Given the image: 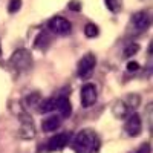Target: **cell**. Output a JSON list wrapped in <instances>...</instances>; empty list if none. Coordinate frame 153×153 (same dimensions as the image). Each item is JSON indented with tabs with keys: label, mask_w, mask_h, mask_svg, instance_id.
Returning a JSON list of instances; mask_svg holds the SVG:
<instances>
[{
	"label": "cell",
	"mask_w": 153,
	"mask_h": 153,
	"mask_svg": "<svg viewBox=\"0 0 153 153\" xmlns=\"http://www.w3.org/2000/svg\"><path fill=\"white\" fill-rule=\"evenodd\" d=\"M121 101L127 106L129 110H135L136 107H139V104H141V97H139L138 94H129V95H126L124 100H121Z\"/></svg>",
	"instance_id": "cell-14"
},
{
	"label": "cell",
	"mask_w": 153,
	"mask_h": 153,
	"mask_svg": "<svg viewBox=\"0 0 153 153\" xmlns=\"http://www.w3.org/2000/svg\"><path fill=\"white\" fill-rule=\"evenodd\" d=\"M38 110L42 113H51L57 110V98L55 97H51V98H46L43 100L40 104H38Z\"/></svg>",
	"instance_id": "cell-12"
},
{
	"label": "cell",
	"mask_w": 153,
	"mask_h": 153,
	"mask_svg": "<svg viewBox=\"0 0 153 153\" xmlns=\"http://www.w3.org/2000/svg\"><path fill=\"white\" fill-rule=\"evenodd\" d=\"M112 112H113V115L118 120L127 118V117H129V113H130V110L127 109V106L123 103V101H117V103L113 104V107H112Z\"/></svg>",
	"instance_id": "cell-13"
},
{
	"label": "cell",
	"mask_w": 153,
	"mask_h": 153,
	"mask_svg": "<svg viewBox=\"0 0 153 153\" xmlns=\"http://www.w3.org/2000/svg\"><path fill=\"white\" fill-rule=\"evenodd\" d=\"M98 100V92H97V86L94 83H86L81 87V106L84 109L92 107Z\"/></svg>",
	"instance_id": "cell-5"
},
{
	"label": "cell",
	"mask_w": 153,
	"mask_h": 153,
	"mask_svg": "<svg viewBox=\"0 0 153 153\" xmlns=\"http://www.w3.org/2000/svg\"><path fill=\"white\" fill-rule=\"evenodd\" d=\"M20 8H22V0H11L9 5H8V11L11 12V14L17 12Z\"/></svg>",
	"instance_id": "cell-19"
},
{
	"label": "cell",
	"mask_w": 153,
	"mask_h": 153,
	"mask_svg": "<svg viewBox=\"0 0 153 153\" xmlns=\"http://www.w3.org/2000/svg\"><path fill=\"white\" fill-rule=\"evenodd\" d=\"M136 153H152V149H150V144H147V143H144V144H141V147H139V149L136 150Z\"/></svg>",
	"instance_id": "cell-23"
},
{
	"label": "cell",
	"mask_w": 153,
	"mask_h": 153,
	"mask_svg": "<svg viewBox=\"0 0 153 153\" xmlns=\"http://www.w3.org/2000/svg\"><path fill=\"white\" fill-rule=\"evenodd\" d=\"M0 58H2V45H0Z\"/></svg>",
	"instance_id": "cell-24"
},
{
	"label": "cell",
	"mask_w": 153,
	"mask_h": 153,
	"mask_svg": "<svg viewBox=\"0 0 153 153\" xmlns=\"http://www.w3.org/2000/svg\"><path fill=\"white\" fill-rule=\"evenodd\" d=\"M139 68L141 66H139V63H136V61H129L127 63V71L129 72H136Z\"/></svg>",
	"instance_id": "cell-22"
},
{
	"label": "cell",
	"mask_w": 153,
	"mask_h": 153,
	"mask_svg": "<svg viewBox=\"0 0 153 153\" xmlns=\"http://www.w3.org/2000/svg\"><path fill=\"white\" fill-rule=\"evenodd\" d=\"M49 42H51L49 35H48L46 32H40V34L37 35V38H35L34 46H35L37 49H46L48 45H49Z\"/></svg>",
	"instance_id": "cell-15"
},
{
	"label": "cell",
	"mask_w": 153,
	"mask_h": 153,
	"mask_svg": "<svg viewBox=\"0 0 153 153\" xmlns=\"http://www.w3.org/2000/svg\"><path fill=\"white\" fill-rule=\"evenodd\" d=\"M106 5H107V8L112 12H117L120 9V2H118V0H106Z\"/></svg>",
	"instance_id": "cell-20"
},
{
	"label": "cell",
	"mask_w": 153,
	"mask_h": 153,
	"mask_svg": "<svg viewBox=\"0 0 153 153\" xmlns=\"http://www.w3.org/2000/svg\"><path fill=\"white\" fill-rule=\"evenodd\" d=\"M124 130L126 133L135 138L138 136L139 133L143 132V118H141V115H138V113H130L129 117L126 118V124H124Z\"/></svg>",
	"instance_id": "cell-6"
},
{
	"label": "cell",
	"mask_w": 153,
	"mask_h": 153,
	"mask_svg": "<svg viewBox=\"0 0 153 153\" xmlns=\"http://www.w3.org/2000/svg\"><path fill=\"white\" fill-rule=\"evenodd\" d=\"M9 63L17 72H26L32 66V57L28 49H19L11 55Z\"/></svg>",
	"instance_id": "cell-2"
},
{
	"label": "cell",
	"mask_w": 153,
	"mask_h": 153,
	"mask_svg": "<svg viewBox=\"0 0 153 153\" xmlns=\"http://www.w3.org/2000/svg\"><path fill=\"white\" fill-rule=\"evenodd\" d=\"M132 25L135 26L136 31L144 32L149 26H150V16L146 11H138L132 16Z\"/></svg>",
	"instance_id": "cell-8"
},
{
	"label": "cell",
	"mask_w": 153,
	"mask_h": 153,
	"mask_svg": "<svg viewBox=\"0 0 153 153\" xmlns=\"http://www.w3.org/2000/svg\"><path fill=\"white\" fill-rule=\"evenodd\" d=\"M138 51H139V45L136 43H129L126 48H124V55L129 58V57H133L138 54Z\"/></svg>",
	"instance_id": "cell-18"
},
{
	"label": "cell",
	"mask_w": 153,
	"mask_h": 153,
	"mask_svg": "<svg viewBox=\"0 0 153 153\" xmlns=\"http://www.w3.org/2000/svg\"><path fill=\"white\" fill-rule=\"evenodd\" d=\"M19 136L23 139H31L35 136V127L31 118H23L22 120V126L19 129Z\"/></svg>",
	"instance_id": "cell-11"
},
{
	"label": "cell",
	"mask_w": 153,
	"mask_h": 153,
	"mask_svg": "<svg viewBox=\"0 0 153 153\" xmlns=\"http://www.w3.org/2000/svg\"><path fill=\"white\" fill-rule=\"evenodd\" d=\"M48 29L55 35H69L72 31V25L68 19L61 16H55L48 22Z\"/></svg>",
	"instance_id": "cell-3"
},
{
	"label": "cell",
	"mask_w": 153,
	"mask_h": 153,
	"mask_svg": "<svg viewBox=\"0 0 153 153\" xmlns=\"http://www.w3.org/2000/svg\"><path fill=\"white\" fill-rule=\"evenodd\" d=\"M71 143V133L68 132H63V133H57L54 136H51L46 143V150L48 152H57L65 149L68 144Z\"/></svg>",
	"instance_id": "cell-7"
},
{
	"label": "cell",
	"mask_w": 153,
	"mask_h": 153,
	"mask_svg": "<svg viewBox=\"0 0 153 153\" xmlns=\"http://www.w3.org/2000/svg\"><path fill=\"white\" fill-rule=\"evenodd\" d=\"M75 153H97L100 149V138L92 129H83L71 139Z\"/></svg>",
	"instance_id": "cell-1"
},
{
	"label": "cell",
	"mask_w": 153,
	"mask_h": 153,
	"mask_svg": "<svg viewBox=\"0 0 153 153\" xmlns=\"http://www.w3.org/2000/svg\"><path fill=\"white\" fill-rule=\"evenodd\" d=\"M83 31H84V35H86L87 38H95V37H98V34H100V28L97 26L95 23H87Z\"/></svg>",
	"instance_id": "cell-17"
},
{
	"label": "cell",
	"mask_w": 153,
	"mask_h": 153,
	"mask_svg": "<svg viewBox=\"0 0 153 153\" xmlns=\"http://www.w3.org/2000/svg\"><path fill=\"white\" fill-rule=\"evenodd\" d=\"M57 112L61 118H69L71 117L72 106H71V101H69L68 97H65V95L57 97Z\"/></svg>",
	"instance_id": "cell-9"
},
{
	"label": "cell",
	"mask_w": 153,
	"mask_h": 153,
	"mask_svg": "<svg viewBox=\"0 0 153 153\" xmlns=\"http://www.w3.org/2000/svg\"><path fill=\"white\" fill-rule=\"evenodd\" d=\"M42 103V95L38 92H31L26 98H25V104L28 107H35Z\"/></svg>",
	"instance_id": "cell-16"
},
{
	"label": "cell",
	"mask_w": 153,
	"mask_h": 153,
	"mask_svg": "<svg viewBox=\"0 0 153 153\" xmlns=\"http://www.w3.org/2000/svg\"><path fill=\"white\" fill-rule=\"evenodd\" d=\"M69 9L71 11H81V2H78V0L69 2Z\"/></svg>",
	"instance_id": "cell-21"
},
{
	"label": "cell",
	"mask_w": 153,
	"mask_h": 153,
	"mask_svg": "<svg viewBox=\"0 0 153 153\" xmlns=\"http://www.w3.org/2000/svg\"><path fill=\"white\" fill-rule=\"evenodd\" d=\"M97 66V58L94 54H84L81 57V60L78 61V69H76V72H78V76L83 80H87L89 76H91L94 74V69Z\"/></svg>",
	"instance_id": "cell-4"
},
{
	"label": "cell",
	"mask_w": 153,
	"mask_h": 153,
	"mask_svg": "<svg viewBox=\"0 0 153 153\" xmlns=\"http://www.w3.org/2000/svg\"><path fill=\"white\" fill-rule=\"evenodd\" d=\"M61 121L63 118L60 117V115L54 113V115H49V117H46L43 121H42V130L43 132H54L55 129H58V127L61 126Z\"/></svg>",
	"instance_id": "cell-10"
}]
</instances>
